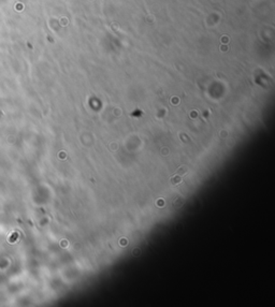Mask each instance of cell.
I'll list each match as a JSON object with an SVG mask.
<instances>
[{
  "label": "cell",
  "mask_w": 275,
  "mask_h": 307,
  "mask_svg": "<svg viewBox=\"0 0 275 307\" xmlns=\"http://www.w3.org/2000/svg\"><path fill=\"white\" fill-rule=\"evenodd\" d=\"M182 183V175H178V174H175V175L170 178V184L172 186H175V185L180 184Z\"/></svg>",
  "instance_id": "6da1fadb"
},
{
  "label": "cell",
  "mask_w": 275,
  "mask_h": 307,
  "mask_svg": "<svg viewBox=\"0 0 275 307\" xmlns=\"http://www.w3.org/2000/svg\"><path fill=\"white\" fill-rule=\"evenodd\" d=\"M187 171H188V168L185 167V165H183V167H181V168L177 170L176 174H178V175H184V174H186Z\"/></svg>",
  "instance_id": "7a4b0ae2"
}]
</instances>
